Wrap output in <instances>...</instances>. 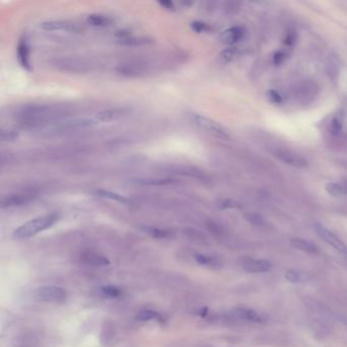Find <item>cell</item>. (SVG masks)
<instances>
[{
  "label": "cell",
  "mask_w": 347,
  "mask_h": 347,
  "mask_svg": "<svg viewBox=\"0 0 347 347\" xmlns=\"http://www.w3.org/2000/svg\"><path fill=\"white\" fill-rule=\"evenodd\" d=\"M58 215L55 213L38 216L26 221L13 231V237L16 239H24L32 237L54 225L58 221Z\"/></svg>",
  "instance_id": "cell-1"
},
{
  "label": "cell",
  "mask_w": 347,
  "mask_h": 347,
  "mask_svg": "<svg viewBox=\"0 0 347 347\" xmlns=\"http://www.w3.org/2000/svg\"><path fill=\"white\" fill-rule=\"evenodd\" d=\"M190 118L194 122V124H196L202 130L209 133V135L219 140L227 141L230 139V135L227 129L214 119L202 115L200 113H191Z\"/></svg>",
  "instance_id": "cell-2"
},
{
  "label": "cell",
  "mask_w": 347,
  "mask_h": 347,
  "mask_svg": "<svg viewBox=\"0 0 347 347\" xmlns=\"http://www.w3.org/2000/svg\"><path fill=\"white\" fill-rule=\"evenodd\" d=\"M35 299L44 303L61 304L66 301L67 292L59 286H43L35 291Z\"/></svg>",
  "instance_id": "cell-3"
},
{
  "label": "cell",
  "mask_w": 347,
  "mask_h": 347,
  "mask_svg": "<svg viewBox=\"0 0 347 347\" xmlns=\"http://www.w3.org/2000/svg\"><path fill=\"white\" fill-rule=\"evenodd\" d=\"M40 28L46 32H60L81 33L82 28L76 22L67 19H50L40 23Z\"/></svg>",
  "instance_id": "cell-4"
},
{
  "label": "cell",
  "mask_w": 347,
  "mask_h": 347,
  "mask_svg": "<svg viewBox=\"0 0 347 347\" xmlns=\"http://www.w3.org/2000/svg\"><path fill=\"white\" fill-rule=\"evenodd\" d=\"M314 229L316 233L321 237L325 243H327L329 246H331L333 249L338 251L341 254H347V246L342 242V240L331 230H329L327 227H325L321 223H315Z\"/></svg>",
  "instance_id": "cell-5"
},
{
  "label": "cell",
  "mask_w": 347,
  "mask_h": 347,
  "mask_svg": "<svg viewBox=\"0 0 347 347\" xmlns=\"http://www.w3.org/2000/svg\"><path fill=\"white\" fill-rule=\"evenodd\" d=\"M274 156L279 160V161L285 163L286 165H289L295 168H305L308 166L307 160L301 156L300 154L293 152L288 149L278 148L274 150L273 152Z\"/></svg>",
  "instance_id": "cell-6"
},
{
  "label": "cell",
  "mask_w": 347,
  "mask_h": 347,
  "mask_svg": "<svg viewBox=\"0 0 347 347\" xmlns=\"http://www.w3.org/2000/svg\"><path fill=\"white\" fill-rule=\"evenodd\" d=\"M16 59L18 64L26 71H32L31 62V47L28 39L21 37L16 46Z\"/></svg>",
  "instance_id": "cell-7"
},
{
  "label": "cell",
  "mask_w": 347,
  "mask_h": 347,
  "mask_svg": "<svg viewBox=\"0 0 347 347\" xmlns=\"http://www.w3.org/2000/svg\"><path fill=\"white\" fill-rule=\"evenodd\" d=\"M242 266L249 273H266L272 268V264L269 261L260 259H246L243 261Z\"/></svg>",
  "instance_id": "cell-8"
},
{
  "label": "cell",
  "mask_w": 347,
  "mask_h": 347,
  "mask_svg": "<svg viewBox=\"0 0 347 347\" xmlns=\"http://www.w3.org/2000/svg\"><path fill=\"white\" fill-rule=\"evenodd\" d=\"M35 199V196L32 194H12L7 195L1 199L0 206L1 208H11L18 207L28 204Z\"/></svg>",
  "instance_id": "cell-9"
},
{
  "label": "cell",
  "mask_w": 347,
  "mask_h": 347,
  "mask_svg": "<svg viewBox=\"0 0 347 347\" xmlns=\"http://www.w3.org/2000/svg\"><path fill=\"white\" fill-rule=\"evenodd\" d=\"M245 29L243 26H231L229 29H226L225 31H223L220 36L219 39L222 43L226 44V45H234L235 43L239 42L242 40L245 36Z\"/></svg>",
  "instance_id": "cell-10"
},
{
  "label": "cell",
  "mask_w": 347,
  "mask_h": 347,
  "mask_svg": "<svg viewBox=\"0 0 347 347\" xmlns=\"http://www.w3.org/2000/svg\"><path fill=\"white\" fill-rule=\"evenodd\" d=\"M234 316L239 320L254 324H262L266 321V318L262 314L251 309H236L234 310Z\"/></svg>",
  "instance_id": "cell-11"
},
{
  "label": "cell",
  "mask_w": 347,
  "mask_h": 347,
  "mask_svg": "<svg viewBox=\"0 0 347 347\" xmlns=\"http://www.w3.org/2000/svg\"><path fill=\"white\" fill-rule=\"evenodd\" d=\"M118 43L124 46H143L153 43V40L149 37L144 36H131L129 33L118 32L117 33Z\"/></svg>",
  "instance_id": "cell-12"
},
{
  "label": "cell",
  "mask_w": 347,
  "mask_h": 347,
  "mask_svg": "<svg viewBox=\"0 0 347 347\" xmlns=\"http://www.w3.org/2000/svg\"><path fill=\"white\" fill-rule=\"evenodd\" d=\"M81 261L84 264L92 267H105L110 265V261L107 258L94 252L83 253L81 255Z\"/></svg>",
  "instance_id": "cell-13"
},
{
  "label": "cell",
  "mask_w": 347,
  "mask_h": 347,
  "mask_svg": "<svg viewBox=\"0 0 347 347\" xmlns=\"http://www.w3.org/2000/svg\"><path fill=\"white\" fill-rule=\"evenodd\" d=\"M128 111L129 110H127L125 108H109V109H105V110L98 112L96 114V118L100 123L101 122H108V121L115 120V119H118V118L126 115L128 113Z\"/></svg>",
  "instance_id": "cell-14"
},
{
  "label": "cell",
  "mask_w": 347,
  "mask_h": 347,
  "mask_svg": "<svg viewBox=\"0 0 347 347\" xmlns=\"http://www.w3.org/2000/svg\"><path fill=\"white\" fill-rule=\"evenodd\" d=\"M290 244L295 249L302 251V252H305V253H308V254L315 255V254L319 253V249L316 245H314L313 243H311V242H309V240L304 239V238H300V237L292 238L290 240Z\"/></svg>",
  "instance_id": "cell-15"
},
{
  "label": "cell",
  "mask_w": 347,
  "mask_h": 347,
  "mask_svg": "<svg viewBox=\"0 0 347 347\" xmlns=\"http://www.w3.org/2000/svg\"><path fill=\"white\" fill-rule=\"evenodd\" d=\"M94 195L96 197L102 198V199H106V200H110V201H114L120 204H124V205H128L130 203L129 199L126 198L125 196L118 194L116 192H112V191H108V190H96L94 191Z\"/></svg>",
  "instance_id": "cell-16"
},
{
  "label": "cell",
  "mask_w": 347,
  "mask_h": 347,
  "mask_svg": "<svg viewBox=\"0 0 347 347\" xmlns=\"http://www.w3.org/2000/svg\"><path fill=\"white\" fill-rule=\"evenodd\" d=\"M116 71L124 76H140L144 72V68L141 64L137 63H124L121 65H118L116 68Z\"/></svg>",
  "instance_id": "cell-17"
},
{
  "label": "cell",
  "mask_w": 347,
  "mask_h": 347,
  "mask_svg": "<svg viewBox=\"0 0 347 347\" xmlns=\"http://www.w3.org/2000/svg\"><path fill=\"white\" fill-rule=\"evenodd\" d=\"M135 182L143 186H167L176 183L173 178H138Z\"/></svg>",
  "instance_id": "cell-18"
},
{
  "label": "cell",
  "mask_w": 347,
  "mask_h": 347,
  "mask_svg": "<svg viewBox=\"0 0 347 347\" xmlns=\"http://www.w3.org/2000/svg\"><path fill=\"white\" fill-rule=\"evenodd\" d=\"M87 21L93 26L104 28V26H108L112 23V18L103 13H91L88 15Z\"/></svg>",
  "instance_id": "cell-19"
},
{
  "label": "cell",
  "mask_w": 347,
  "mask_h": 347,
  "mask_svg": "<svg viewBox=\"0 0 347 347\" xmlns=\"http://www.w3.org/2000/svg\"><path fill=\"white\" fill-rule=\"evenodd\" d=\"M143 229L146 233H148L149 235L155 238L163 239V238H168L171 236V232L166 229H161V228L153 227V226H145Z\"/></svg>",
  "instance_id": "cell-20"
},
{
  "label": "cell",
  "mask_w": 347,
  "mask_h": 347,
  "mask_svg": "<svg viewBox=\"0 0 347 347\" xmlns=\"http://www.w3.org/2000/svg\"><path fill=\"white\" fill-rule=\"evenodd\" d=\"M326 192L333 196V197H341L345 196V190L343 183H337V182H329L325 186Z\"/></svg>",
  "instance_id": "cell-21"
},
{
  "label": "cell",
  "mask_w": 347,
  "mask_h": 347,
  "mask_svg": "<svg viewBox=\"0 0 347 347\" xmlns=\"http://www.w3.org/2000/svg\"><path fill=\"white\" fill-rule=\"evenodd\" d=\"M101 292L104 297H107L109 299H116L119 298L121 295V290L113 285H107L102 287Z\"/></svg>",
  "instance_id": "cell-22"
},
{
  "label": "cell",
  "mask_w": 347,
  "mask_h": 347,
  "mask_svg": "<svg viewBox=\"0 0 347 347\" xmlns=\"http://www.w3.org/2000/svg\"><path fill=\"white\" fill-rule=\"evenodd\" d=\"M238 54V50L234 47H230L225 49L221 54H220V60L222 63H228L230 61H232Z\"/></svg>",
  "instance_id": "cell-23"
},
{
  "label": "cell",
  "mask_w": 347,
  "mask_h": 347,
  "mask_svg": "<svg viewBox=\"0 0 347 347\" xmlns=\"http://www.w3.org/2000/svg\"><path fill=\"white\" fill-rule=\"evenodd\" d=\"M191 28L197 33H209L212 31V28L208 23L201 20L191 22Z\"/></svg>",
  "instance_id": "cell-24"
},
{
  "label": "cell",
  "mask_w": 347,
  "mask_h": 347,
  "mask_svg": "<svg viewBox=\"0 0 347 347\" xmlns=\"http://www.w3.org/2000/svg\"><path fill=\"white\" fill-rule=\"evenodd\" d=\"M285 278L287 281L291 283H300L305 280V276L303 273H300L296 270H288L285 273Z\"/></svg>",
  "instance_id": "cell-25"
},
{
  "label": "cell",
  "mask_w": 347,
  "mask_h": 347,
  "mask_svg": "<svg viewBox=\"0 0 347 347\" xmlns=\"http://www.w3.org/2000/svg\"><path fill=\"white\" fill-rule=\"evenodd\" d=\"M18 138V132L12 129H2L0 133L1 142H13Z\"/></svg>",
  "instance_id": "cell-26"
},
{
  "label": "cell",
  "mask_w": 347,
  "mask_h": 347,
  "mask_svg": "<svg viewBox=\"0 0 347 347\" xmlns=\"http://www.w3.org/2000/svg\"><path fill=\"white\" fill-rule=\"evenodd\" d=\"M158 317V314L154 311H151V310H147V311H143L141 313H139L136 317L137 320H139V321L141 322H148V321H151V320H154Z\"/></svg>",
  "instance_id": "cell-27"
},
{
  "label": "cell",
  "mask_w": 347,
  "mask_h": 347,
  "mask_svg": "<svg viewBox=\"0 0 347 347\" xmlns=\"http://www.w3.org/2000/svg\"><path fill=\"white\" fill-rule=\"evenodd\" d=\"M217 205L220 209H235L240 207V204L238 202H235L230 199H222L218 201Z\"/></svg>",
  "instance_id": "cell-28"
},
{
  "label": "cell",
  "mask_w": 347,
  "mask_h": 347,
  "mask_svg": "<svg viewBox=\"0 0 347 347\" xmlns=\"http://www.w3.org/2000/svg\"><path fill=\"white\" fill-rule=\"evenodd\" d=\"M246 218L249 222H251L253 225L261 226L264 224V219L262 218L261 215L257 214V213H248L246 215Z\"/></svg>",
  "instance_id": "cell-29"
},
{
  "label": "cell",
  "mask_w": 347,
  "mask_h": 347,
  "mask_svg": "<svg viewBox=\"0 0 347 347\" xmlns=\"http://www.w3.org/2000/svg\"><path fill=\"white\" fill-rule=\"evenodd\" d=\"M342 127H343V119L340 114H337L332 119V124H331L332 131L334 133H338L342 129Z\"/></svg>",
  "instance_id": "cell-30"
},
{
  "label": "cell",
  "mask_w": 347,
  "mask_h": 347,
  "mask_svg": "<svg viewBox=\"0 0 347 347\" xmlns=\"http://www.w3.org/2000/svg\"><path fill=\"white\" fill-rule=\"evenodd\" d=\"M267 95H268V99L270 100V102L273 104H281L283 102L282 96L275 90L269 91Z\"/></svg>",
  "instance_id": "cell-31"
},
{
  "label": "cell",
  "mask_w": 347,
  "mask_h": 347,
  "mask_svg": "<svg viewBox=\"0 0 347 347\" xmlns=\"http://www.w3.org/2000/svg\"><path fill=\"white\" fill-rule=\"evenodd\" d=\"M195 259L200 265L207 266V265H212L213 263H214V260H213L211 257L205 256V255H197Z\"/></svg>",
  "instance_id": "cell-32"
},
{
  "label": "cell",
  "mask_w": 347,
  "mask_h": 347,
  "mask_svg": "<svg viewBox=\"0 0 347 347\" xmlns=\"http://www.w3.org/2000/svg\"><path fill=\"white\" fill-rule=\"evenodd\" d=\"M285 58H286V54L283 51H277L275 54L273 55V62L276 65H279V64H281L284 61Z\"/></svg>",
  "instance_id": "cell-33"
},
{
  "label": "cell",
  "mask_w": 347,
  "mask_h": 347,
  "mask_svg": "<svg viewBox=\"0 0 347 347\" xmlns=\"http://www.w3.org/2000/svg\"><path fill=\"white\" fill-rule=\"evenodd\" d=\"M296 41H297V34H296V32H289V33H287L286 38H285V40H284V42H285L286 45L291 46V45H293V44L296 43Z\"/></svg>",
  "instance_id": "cell-34"
},
{
  "label": "cell",
  "mask_w": 347,
  "mask_h": 347,
  "mask_svg": "<svg viewBox=\"0 0 347 347\" xmlns=\"http://www.w3.org/2000/svg\"><path fill=\"white\" fill-rule=\"evenodd\" d=\"M159 5L163 7L164 9L166 10H169V11H174L175 10V5L172 1H159L158 2Z\"/></svg>",
  "instance_id": "cell-35"
},
{
  "label": "cell",
  "mask_w": 347,
  "mask_h": 347,
  "mask_svg": "<svg viewBox=\"0 0 347 347\" xmlns=\"http://www.w3.org/2000/svg\"><path fill=\"white\" fill-rule=\"evenodd\" d=\"M343 185H344V190H345V195H347V181L343 182Z\"/></svg>",
  "instance_id": "cell-36"
}]
</instances>
